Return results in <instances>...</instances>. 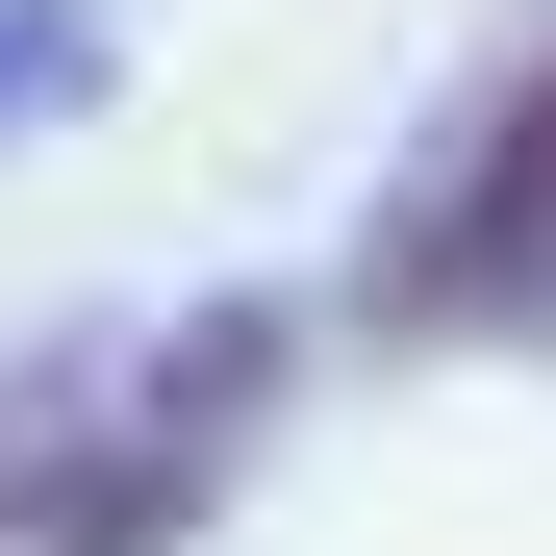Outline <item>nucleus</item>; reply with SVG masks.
<instances>
[{
	"label": "nucleus",
	"instance_id": "nucleus-2",
	"mask_svg": "<svg viewBox=\"0 0 556 556\" xmlns=\"http://www.w3.org/2000/svg\"><path fill=\"white\" fill-rule=\"evenodd\" d=\"M253 380H278V304H203V354H177V380H127V405L26 380L0 556H177V531H203V481H228V430H253Z\"/></svg>",
	"mask_w": 556,
	"mask_h": 556
},
{
	"label": "nucleus",
	"instance_id": "nucleus-1",
	"mask_svg": "<svg viewBox=\"0 0 556 556\" xmlns=\"http://www.w3.org/2000/svg\"><path fill=\"white\" fill-rule=\"evenodd\" d=\"M354 329L380 354H556V26H531V76H481V102L405 152V203L354 228Z\"/></svg>",
	"mask_w": 556,
	"mask_h": 556
}]
</instances>
